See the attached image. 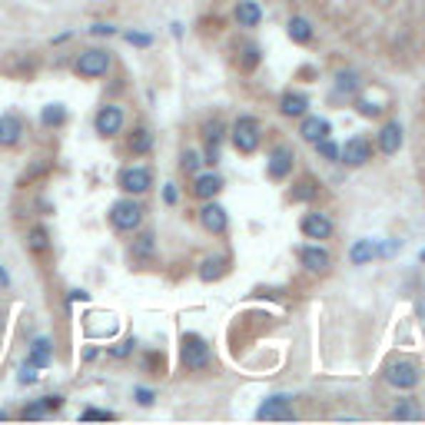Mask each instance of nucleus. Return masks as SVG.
Masks as SVG:
<instances>
[{
    "label": "nucleus",
    "mask_w": 425,
    "mask_h": 425,
    "mask_svg": "<svg viewBox=\"0 0 425 425\" xmlns=\"http://www.w3.org/2000/svg\"><path fill=\"white\" fill-rule=\"evenodd\" d=\"M180 362H183V369H190V372L210 369V362H212L210 342H206L200 332H183V339H180Z\"/></svg>",
    "instance_id": "f257e3e1"
},
{
    "label": "nucleus",
    "mask_w": 425,
    "mask_h": 425,
    "mask_svg": "<svg viewBox=\"0 0 425 425\" xmlns=\"http://www.w3.org/2000/svg\"><path fill=\"white\" fill-rule=\"evenodd\" d=\"M230 140H232V146H236L242 156L256 153V150H260V143H262L260 120H256V116H250V113L236 116V120H232V126H230Z\"/></svg>",
    "instance_id": "f03ea898"
},
{
    "label": "nucleus",
    "mask_w": 425,
    "mask_h": 425,
    "mask_svg": "<svg viewBox=\"0 0 425 425\" xmlns=\"http://www.w3.org/2000/svg\"><path fill=\"white\" fill-rule=\"evenodd\" d=\"M382 379H386L392 389H399V392H409V389L419 386V379H422V372H419V362L416 359H389L386 369H382Z\"/></svg>",
    "instance_id": "7ed1b4c3"
},
{
    "label": "nucleus",
    "mask_w": 425,
    "mask_h": 425,
    "mask_svg": "<svg viewBox=\"0 0 425 425\" xmlns=\"http://www.w3.org/2000/svg\"><path fill=\"white\" fill-rule=\"evenodd\" d=\"M110 226H113L116 232H136L143 226V206L136 203L133 196H130V200H116V203L110 206Z\"/></svg>",
    "instance_id": "20e7f679"
},
{
    "label": "nucleus",
    "mask_w": 425,
    "mask_h": 425,
    "mask_svg": "<svg viewBox=\"0 0 425 425\" xmlns=\"http://www.w3.org/2000/svg\"><path fill=\"white\" fill-rule=\"evenodd\" d=\"M73 70H77V77H83V80L106 77V73H110V50H103V47L83 50L77 57V63H73Z\"/></svg>",
    "instance_id": "39448f33"
},
{
    "label": "nucleus",
    "mask_w": 425,
    "mask_h": 425,
    "mask_svg": "<svg viewBox=\"0 0 425 425\" xmlns=\"http://www.w3.org/2000/svg\"><path fill=\"white\" fill-rule=\"evenodd\" d=\"M116 183H120L123 193L143 196V193H150V186H153V173H150L146 166H126V170H120Z\"/></svg>",
    "instance_id": "423d86ee"
},
{
    "label": "nucleus",
    "mask_w": 425,
    "mask_h": 425,
    "mask_svg": "<svg viewBox=\"0 0 425 425\" xmlns=\"http://www.w3.org/2000/svg\"><path fill=\"white\" fill-rule=\"evenodd\" d=\"M372 153H376V146L369 143L366 136H352V140H346V146H339V163L359 170L372 160Z\"/></svg>",
    "instance_id": "0eeeda50"
},
{
    "label": "nucleus",
    "mask_w": 425,
    "mask_h": 425,
    "mask_svg": "<svg viewBox=\"0 0 425 425\" xmlns=\"http://www.w3.org/2000/svg\"><path fill=\"white\" fill-rule=\"evenodd\" d=\"M292 166H296L292 146H286V143L272 146L270 156H266V173H270V180H286V176H292Z\"/></svg>",
    "instance_id": "6e6552de"
},
{
    "label": "nucleus",
    "mask_w": 425,
    "mask_h": 425,
    "mask_svg": "<svg viewBox=\"0 0 425 425\" xmlns=\"http://www.w3.org/2000/svg\"><path fill=\"white\" fill-rule=\"evenodd\" d=\"M200 226H203L206 232H212V236H222V232L230 230V216H226V210H222L216 200H203V206H200Z\"/></svg>",
    "instance_id": "1a4fd4ad"
},
{
    "label": "nucleus",
    "mask_w": 425,
    "mask_h": 425,
    "mask_svg": "<svg viewBox=\"0 0 425 425\" xmlns=\"http://www.w3.org/2000/svg\"><path fill=\"white\" fill-rule=\"evenodd\" d=\"M402 143H406V133H402V123H399V120H386V123L379 126V133H376L379 153L396 156L399 150H402Z\"/></svg>",
    "instance_id": "9d476101"
},
{
    "label": "nucleus",
    "mask_w": 425,
    "mask_h": 425,
    "mask_svg": "<svg viewBox=\"0 0 425 425\" xmlns=\"http://www.w3.org/2000/svg\"><path fill=\"white\" fill-rule=\"evenodd\" d=\"M123 123H126L123 106H116V103L100 106L97 116H93V126H97V133H100V136H116L120 130H123Z\"/></svg>",
    "instance_id": "9b49d317"
},
{
    "label": "nucleus",
    "mask_w": 425,
    "mask_h": 425,
    "mask_svg": "<svg viewBox=\"0 0 425 425\" xmlns=\"http://www.w3.org/2000/svg\"><path fill=\"white\" fill-rule=\"evenodd\" d=\"M299 230H302V236H306V240L322 242V240H329V236H332L336 222L329 220L326 212H306V216L299 220Z\"/></svg>",
    "instance_id": "f8f14e48"
},
{
    "label": "nucleus",
    "mask_w": 425,
    "mask_h": 425,
    "mask_svg": "<svg viewBox=\"0 0 425 425\" xmlns=\"http://www.w3.org/2000/svg\"><path fill=\"white\" fill-rule=\"evenodd\" d=\"M299 262L306 272H329V266H332V252L322 246V242H309V246H302L299 250Z\"/></svg>",
    "instance_id": "ddd939ff"
},
{
    "label": "nucleus",
    "mask_w": 425,
    "mask_h": 425,
    "mask_svg": "<svg viewBox=\"0 0 425 425\" xmlns=\"http://www.w3.org/2000/svg\"><path fill=\"white\" fill-rule=\"evenodd\" d=\"M222 136H226V123H222L220 116L206 120V123H203V143H206V160H203V163H210V166L220 163V143H222Z\"/></svg>",
    "instance_id": "4468645a"
},
{
    "label": "nucleus",
    "mask_w": 425,
    "mask_h": 425,
    "mask_svg": "<svg viewBox=\"0 0 425 425\" xmlns=\"http://www.w3.org/2000/svg\"><path fill=\"white\" fill-rule=\"evenodd\" d=\"M292 416H296V409H292L290 396H272L256 409V419H292Z\"/></svg>",
    "instance_id": "2eb2a0df"
},
{
    "label": "nucleus",
    "mask_w": 425,
    "mask_h": 425,
    "mask_svg": "<svg viewBox=\"0 0 425 425\" xmlns=\"http://www.w3.org/2000/svg\"><path fill=\"white\" fill-rule=\"evenodd\" d=\"M222 176L220 173H196L193 176V196L196 200H216V196H220V190H222Z\"/></svg>",
    "instance_id": "dca6fc26"
},
{
    "label": "nucleus",
    "mask_w": 425,
    "mask_h": 425,
    "mask_svg": "<svg viewBox=\"0 0 425 425\" xmlns=\"http://www.w3.org/2000/svg\"><path fill=\"white\" fill-rule=\"evenodd\" d=\"M280 113L292 116V120H299V116L309 113V97L299 93V90H286V93L280 97Z\"/></svg>",
    "instance_id": "f3484780"
},
{
    "label": "nucleus",
    "mask_w": 425,
    "mask_h": 425,
    "mask_svg": "<svg viewBox=\"0 0 425 425\" xmlns=\"http://www.w3.org/2000/svg\"><path fill=\"white\" fill-rule=\"evenodd\" d=\"M329 120H322V116H299V136L306 140V143H319V140H326L329 136Z\"/></svg>",
    "instance_id": "a211bd4d"
},
{
    "label": "nucleus",
    "mask_w": 425,
    "mask_h": 425,
    "mask_svg": "<svg viewBox=\"0 0 425 425\" xmlns=\"http://www.w3.org/2000/svg\"><path fill=\"white\" fill-rule=\"evenodd\" d=\"M232 17H236L240 27L252 30V27H260V24H262V7L256 4V0H240L236 10H232Z\"/></svg>",
    "instance_id": "6ab92c4d"
},
{
    "label": "nucleus",
    "mask_w": 425,
    "mask_h": 425,
    "mask_svg": "<svg viewBox=\"0 0 425 425\" xmlns=\"http://www.w3.org/2000/svg\"><path fill=\"white\" fill-rule=\"evenodd\" d=\"M20 136H24V123H20V116H14V113L0 116V146H17Z\"/></svg>",
    "instance_id": "aec40b11"
},
{
    "label": "nucleus",
    "mask_w": 425,
    "mask_h": 425,
    "mask_svg": "<svg viewBox=\"0 0 425 425\" xmlns=\"http://www.w3.org/2000/svg\"><path fill=\"white\" fill-rule=\"evenodd\" d=\"M126 150L133 156H143V153H150L153 150V133L146 130V126H136L133 133L126 136Z\"/></svg>",
    "instance_id": "412c9836"
},
{
    "label": "nucleus",
    "mask_w": 425,
    "mask_h": 425,
    "mask_svg": "<svg viewBox=\"0 0 425 425\" xmlns=\"http://www.w3.org/2000/svg\"><path fill=\"white\" fill-rule=\"evenodd\" d=\"M286 34H290L292 43H312V37H316V30H312V24L306 17H290Z\"/></svg>",
    "instance_id": "4be33fe9"
},
{
    "label": "nucleus",
    "mask_w": 425,
    "mask_h": 425,
    "mask_svg": "<svg viewBox=\"0 0 425 425\" xmlns=\"http://www.w3.org/2000/svg\"><path fill=\"white\" fill-rule=\"evenodd\" d=\"M50 359H53V342H50L47 336L34 339V349H30V359H27L30 366H34V369H47Z\"/></svg>",
    "instance_id": "5701e85b"
},
{
    "label": "nucleus",
    "mask_w": 425,
    "mask_h": 425,
    "mask_svg": "<svg viewBox=\"0 0 425 425\" xmlns=\"http://www.w3.org/2000/svg\"><path fill=\"white\" fill-rule=\"evenodd\" d=\"M226 270H230V260H226V256H210V260H203V266H200V280L216 282L226 276Z\"/></svg>",
    "instance_id": "b1692460"
},
{
    "label": "nucleus",
    "mask_w": 425,
    "mask_h": 425,
    "mask_svg": "<svg viewBox=\"0 0 425 425\" xmlns=\"http://www.w3.org/2000/svg\"><path fill=\"white\" fill-rule=\"evenodd\" d=\"M153 252H156V240H153V232H140V236L133 240V246H130V256H133L136 262L153 260Z\"/></svg>",
    "instance_id": "393cba45"
},
{
    "label": "nucleus",
    "mask_w": 425,
    "mask_h": 425,
    "mask_svg": "<svg viewBox=\"0 0 425 425\" xmlns=\"http://www.w3.org/2000/svg\"><path fill=\"white\" fill-rule=\"evenodd\" d=\"M316 196H319V183L312 180V176H302L299 183L290 190V200H292V203H309V200H316Z\"/></svg>",
    "instance_id": "a878e982"
},
{
    "label": "nucleus",
    "mask_w": 425,
    "mask_h": 425,
    "mask_svg": "<svg viewBox=\"0 0 425 425\" xmlns=\"http://www.w3.org/2000/svg\"><path fill=\"white\" fill-rule=\"evenodd\" d=\"M40 123L47 126V130H57V126L67 123V106L63 103H50L40 110Z\"/></svg>",
    "instance_id": "bb28decb"
},
{
    "label": "nucleus",
    "mask_w": 425,
    "mask_h": 425,
    "mask_svg": "<svg viewBox=\"0 0 425 425\" xmlns=\"http://www.w3.org/2000/svg\"><path fill=\"white\" fill-rule=\"evenodd\" d=\"M425 412H422V406H419L416 399H399L396 406H392V412H389V419H422Z\"/></svg>",
    "instance_id": "cd10ccee"
},
{
    "label": "nucleus",
    "mask_w": 425,
    "mask_h": 425,
    "mask_svg": "<svg viewBox=\"0 0 425 425\" xmlns=\"http://www.w3.org/2000/svg\"><path fill=\"white\" fill-rule=\"evenodd\" d=\"M359 87H362V80H359L356 70H339V73H336V90H339V93H346V97H356Z\"/></svg>",
    "instance_id": "c85d7f7f"
},
{
    "label": "nucleus",
    "mask_w": 425,
    "mask_h": 425,
    "mask_svg": "<svg viewBox=\"0 0 425 425\" xmlns=\"http://www.w3.org/2000/svg\"><path fill=\"white\" fill-rule=\"evenodd\" d=\"M372 256H376V246H372V240H359L352 250H349V260H352V266H366V262H372Z\"/></svg>",
    "instance_id": "c756f323"
},
{
    "label": "nucleus",
    "mask_w": 425,
    "mask_h": 425,
    "mask_svg": "<svg viewBox=\"0 0 425 425\" xmlns=\"http://www.w3.org/2000/svg\"><path fill=\"white\" fill-rule=\"evenodd\" d=\"M382 110H386V106L376 103V100L356 97V113H359V116H366V120H372V116H382Z\"/></svg>",
    "instance_id": "7c9ffc66"
},
{
    "label": "nucleus",
    "mask_w": 425,
    "mask_h": 425,
    "mask_svg": "<svg viewBox=\"0 0 425 425\" xmlns=\"http://www.w3.org/2000/svg\"><path fill=\"white\" fill-rule=\"evenodd\" d=\"M200 153L196 150H183V156H180V166H183V173H200Z\"/></svg>",
    "instance_id": "2f4dec72"
},
{
    "label": "nucleus",
    "mask_w": 425,
    "mask_h": 425,
    "mask_svg": "<svg viewBox=\"0 0 425 425\" xmlns=\"http://www.w3.org/2000/svg\"><path fill=\"white\" fill-rule=\"evenodd\" d=\"M312 146H316V150H319V156H326L329 163H339V146L332 143L329 136H326V140H319V143H312Z\"/></svg>",
    "instance_id": "473e14b6"
},
{
    "label": "nucleus",
    "mask_w": 425,
    "mask_h": 425,
    "mask_svg": "<svg viewBox=\"0 0 425 425\" xmlns=\"http://www.w3.org/2000/svg\"><path fill=\"white\" fill-rule=\"evenodd\" d=\"M240 53H242V67L246 70H252L256 63H260V47H256V43H242Z\"/></svg>",
    "instance_id": "72a5a7b5"
},
{
    "label": "nucleus",
    "mask_w": 425,
    "mask_h": 425,
    "mask_svg": "<svg viewBox=\"0 0 425 425\" xmlns=\"http://www.w3.org/2000/svg\"><path fill=\"white\" fill-rule=\"evenodd\" d=\"M50 246V240H47V230L43 226H34L30 230V250H37V252H43Z\"/></svg>",
    "instance_id": "f704fd0d"
},
{
    "label": "nucleus",
    "mask_w": 425,
    "mask_h": 425,
    "mask_svg": "<svg viewBox=\"0 0 425 425\" xmlns=\"http://www.w3.org/2000/svg\"><path fill=\"white\" fill-rule=\"evenodd\" d=\"M80 419H83V422H110V419H113V412H106V409H83V412H80Z\"/></svg>",
    "instance_id": "c9c22d12"
},
{
    "label": "nucleus",
    "mask_w": 425,
    "mask_h": 425,
    "mask_svg": "<svg viewBox=\"0 0 425 425\" xmlns=\"http://www.w3.org/2000/svg\"><path fill=\"white\" fill-rule=\"evenodd\" d=\"M43 416H47L43 402H30V406L20 409V419H30V422H34V419H43Z\"/></svg>",
    "instance_id": "e433bc0d"
},
{
    "label": "nucleus",
    "mask_w": 425,
    "mask_h": 425,
    "mask_svg": "<svg viewBox=\"0 0 425 425\" xmlns=\"http://www.w3.org/2000/svg\"><path fill=\"white\" fill-rule=\"evenodd\" d=\"M123 37H126V43H133V47H150V43H153V37H150V34H140V30H126Z\"/></svg>",
    "instance_id": "4c0bfd02"
},
{
    "label": "nucleus",
    "mask_w": 425,
    "mask_h": 425,
    "mask_svg": "<svg viewBox=\"0 0 425 425\" xmlns=\"http://www.w3.org/2000/svg\"><path fill=\"white\" fill-rule=\"evenodd\" d=\"M133 346H136L133 339H123V342H116V346L110 349V356H113V359H126L130 352H133Z\"/></svg>",
    "instance_id": "58836bf2"
},
{
    "label": "nucleus",
    "mask_w": 425,
    "mask_h": 425,
    "mask_svg": "<svg viewBox=\"0 0 425 425\" xmlns=\"http://www.w3.org/2000/svg\"><path fill=\"white\" fill-rule=\"evenodd\" d=\"M34 382H37V369L27 362V366L20 369V386H34Z\"/></svg>",
    "instance_id": "ea45409f"
},
{
    "label": "nucleus",
    "mask_w": 425,
    "mask_h": 425,
    "mask_svg": "<svg viewBox=\"0 0 425 425\" xmlns=\"http://www.w3.org/2000/svg\"><path fill=\"white\" fill-rule=\"evenodd\" d=\"M90 34H97V37H113L116 27H113V24H93V27H90Z\"/></svg>",
    "instance_id": "a19ab883"
},
{
    "label": "nucleus",
    "mask_w": 425,
    "mask_h": 425,
    "mask_svg": "<svg viewBox=\"0 0 425 425\" xmlns=\"http://www.w3.org/2000/svg\"><path fill=\"white\" fill-rule=\"evenodd\" d=\"M133 396H136V402H140V406H153V399H156L150 389H136Z\"/></svg>",
    "instance_id": "79ce46f5"
},
{
    "label": "nucleus",
    "mask_w": 425,
    "mask_h": 425,
    "mask_svg": "<svg viewBox=\"0 0 425 425\" xmlns=\"http://www.w3.org/2000/svg\"><path fill=\"white\" fill-rule=\"evenodd\" d=\"M60 406H63L60 396H43V409H47V412H53V409H60Z\"/></svg>",
    "instance_id": "37998d69"
},
{
    "label": "nucleus",
    "mask_w": 425,
    "mask_h": 425,
    "mask_svg": "<svg viewBox=\"0 0 425 425\" xmlns=\"http://www.w3.org/2000/svg\"><path fill=\"white\" fill-rule=\"evenodd\" d=\"M163 200H166V203H170V206H173L176 200H180V193H176V186H173V183H166V190H163Z\"/></svg>",
    "instance_id": "c03bdc74"
},
{
    "label": "nucleus",
    "mask_w": 425,
    "mask_h": 425,
    "mask_svg": "<svg viewBox=\"0 0 425 425\" xmlns=\"http://www.w3.org/2000/svg\"><path fill=\"white\" fill-rule=\"evenodd\" d=\"M0 290H10V272L0 266Z\"/></svg>",
    "instance_id": "a18cd8bd"
},
{
    "label": "nucleus",
    "mask_w": 425,
    "mask_h": 425,
    "mask_svg": "<svg viewBox=\"0 0 425 425\" xmlns=\"http://www.w3.org/2000/svg\"><path fill=\"white\" fill-rule=\"evenodd\" d=\"M422 262H425V252H422Z\"/></svg>",
    "instance_id": "49530a36"
}]
</instances>
